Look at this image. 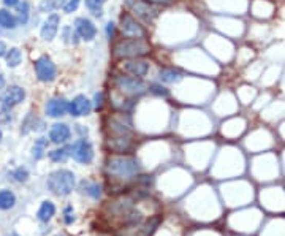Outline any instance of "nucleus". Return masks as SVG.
Returning a JSON list of instances; mask_svg holds the SVG:
<instances>
[{
  "label": "nucleus",
  "instance_id": "nucleus-40",
  "mask_svg": "<svg viewBox=\"0 0 285 236\" xmlns=\"http://www.w3.org/2000/svg\"><path fill=\"white\" fill-rule=\"evenodd\" d=\"M5 87V76L0 73V89H4Z\"/></svg>",
  "mask_w": 285,
  "mask_h": 236
},
{
  "label": "nucleus",
  "instance_id": "nucleus-39",
  "mask_svg": "<svg viewBox=\"0 0 285 236\" xmlns=\"http://www.w3.org/2000/svg\"><path fill=\"white\" fill-rule=\"evenodd\" d=\"M144 2H147V4H162V5H166V4L171 2V0H144Z\"/></svg>",
  "mask_w": 285,
  "mask_h": 236
},
{
  "label": "nucleus",
  "instance_id": "nucleus-12",
  "mask_svg": "<svg viewBox=\"0 0 285 236\" xmlns=\"http://www.w3.org/2000/svg\"><path fill=\"white\" fill-rule=\"evenodd\" d=\"M59 26H61V16L57 13H51L48 14V17L43 21V26L40 29V35L45 42H52L55 38L57 32H59Z\"/></svg>",
  "mask_w": 285,
  "mask_h": 236
},
{
  "label": "nucleus",
  "instance_id": "nucleus-31",
  "mask_svg": "<svg viewBox=\"0 0 285 236\" xmlns=\"http://www.w3.org/2000/svg\"><path fill=\"white\" fill-rule=\"evenodd\" d=\"M147 89H149V92L156 94L159 97H166L168 95V89L165 86H162V84H150Z\"/></svg>",
  "mask_w": 285,
  "mask_h": 236
},
{
  "label": "nucleus",
  "instance_id": "nucleus-30",
  "mask_svg": "<svg viewBox=\"0 0 285 236\" xmlns=\"http://www.w3.org/2000/svg\"><path fill=\"white\" fill-rule=\"evenodd\" d=\"M13 178L17 181V183H26V181L29 179V171H27V168H24V167L16 168V170L13 171Z\"/></svg>",
  "mask_w": 285,
  "mask_h": 236
},
{
  "label": "nucleus",
  "instance_id": "nucleus-22",
  "mask_svg": "<svg viewBox=\"0 0 285 236\" xmlns=\"http://www.w3.org/2000/svg\"><path fill=\"white\" fill-rule=\"evenodd\" d=\"M48 138H38V140H35V143H33V148H32V155H33V159L35 160H40L43 155H45V152H46V149H48Z\"/></svg>",
  "mask_w": 285,
  "mask_h": 236
},
{
  "label": "nucleus",
  "instance_id": "nucleus-32",
  "mask_svg": "<svg viewBox=\"0 0 285 236\" xmlns=\"http://www.w3.org/2000/svg\"><path fill=\"white\" fill-rule=\"evenodd\" d=\"M80 5H81V0H67V4L64 5V13H67V14H71V13H74L76 10L80 8Z\"/></svg>",
  "mask_w": 285,
  "mask_h": 236
},
{
  "label": "nucleus",
  "instance_id": "nucleus-17",
  "mask_svg": "<svg viewBox=\"0 0 285 236\" xmlns=\"http://www.w3.org/2000/svg\"><path fill=\"white\" fill-rule=\"evenodd\" d=\"M16 21L19 26H26L29 23V17H30V5L26 0H21L16 7Z\"/></svg>",
  "mask_w": 285,
  "mask_h": 236
},
{
  "label": "nucleus",
  "instance_id": "nucleus-23",
  "mask_svg": "<svg viewBox=\"0 0 285 236\" xmlns=\"http://www.w3.org/2000/svg\"><path fill=\"white\" fill-rule=\"evenodd\" d=\"M86 2V8L92 13V16L95 17H102L103 16V7L108 0H84Z\"/></svg>",
  "mask_w": 285,
  "mask_h": 236
},
{
  "label": "nucleus",
  "instance_id": "nucleus-18",
  "mask_svg": "<svg viewBox=\"0 0 285 236\" xmlns=\"http://www.w3.org/2000/svg\"><path fill=\"white\" fill-rule=\"evenodd\" d=\"M5 62L8 68H16L23 62V51L19 48H10L5 54Z\"/></svg>",
  "mask_w": 285,
  "mask_h": 236
},
{
  "label": "nucleus",
  "instance_id": "nucleus-13",
  "mask_svg": "<svg viewBox=\"0 0 285 236\" xmlns=\"http://www.w3.org/2000/svg\"><path fill=\"white\" fill-rule=\"evenodd\" d=\"M45 113L48 117H62L68 113V100L64 97H54L46 102Z\"/></svg>",
  "mask_w": 285,
  "mask_h": 236
},
{
  "label": "nucleus",
  "instance_id": "nucleus-21",
  "mask_svg": "<svg viewBox=\"0 0 285 236\" xmlns=\"http://www.w3.org/2000/svg\"><path fill=\"white\" fill-rule=\"evenodd\" d=\"M14 205H16V195L8 189L0 190V209L7 211L14 208Z\"/></svg>",
  "mask_w": 285,
  "mask_h": 236
},
{
  "label": "nucleus",
  "instance_id": "nucleus-42",
  "mask_svg": "<svg viewBox=\"0 0 285 236\" xmlns=\"http://www.w3.org/2000/svg\"><path fill=\"white\" fill-rule=\"evenodd\" d=\"M2 140H4V133H2V130H0V143H2Z\"/></svg>",
  "mask_w": 285,
  "mask_h": 236
},
{
  "label": "nucleus",
  "instance_id": "nucleus-41",
  "mask_svg": "<svg viewBox=\"0 0 285 236\" xmlns=\"http://www.w3.org/2000/svg\"><path fill=\"white\" fill-rule=\"evenodd\" d=\"M57 5H59V8H64V5L67 4V0H55Z\"/></svg>",
  "mask_w": 285,
  "mask_h": 236
},
{
  "label": "nucleus",
  "instance_id": "nucleus-20",
  "mask_svg": "<svg viewBox=\"0 0 285 236\" xmlns=\"http://www.w3.org/2000/svg\"><path fill=\"white\" fill-rule=\"evenodd\" d=\"M0 27H2V29H8V30H13V29L17 27L16 16L11 14L5 8H0Z\"/></svg>",
  "mask_w": 285,
  "mask_h": 236
},
{
  "label": "nucleus",
  "instance_id": "nucleus-9",
  "mask_svg": "<svg viewBox=\"0 0 285 236\" xmlns=\"http://www.w3.org/2000/svg\"><path fill=\"white\" fill-rule=\"evenodd\" d=\"M26 99V90L21 86H8L2 95H0V105L5 110H11V108L17 106L19 103H23Z\"/></svg>",
  "mask_w": 285,
  "mask_h": 236
},
{
  "label": "nucleus",
  "instance_id": "nucleus-16",
  "mask_svg": "<svg viewBox=\"0 0 285 236\" xmlns=\"http://www.w3.org/2000/svg\"><path fill=\"white\" fill-rule=\"evenodd\" d=\"M159 80L163 84H178L184 80V73L176 68H162L159 71Z\"/></svg>",
  "mask_w": 285,
  "mask_h": 236
},
{
  "label": "nucleus",
  "instance_id": "nucleus-37",
  "mask_svg": "<svg viewBox=\"0 0 285 236\" xmlns=\"http://www.w3.org/2000/svg\"><path fill=\"white\" fill-rule=\"evenodd\" d=\"M19 2H21V0H4V5L8 8H14Z\"/></svg>",
  "mask_w": 285,
  "mask_h": 236
},
{
  "label": "nucleus",
  "instance_id": "nucleus-24",
  "mask_svg": "<svg viewBox=\"0 0 285 236\" xmlns=\"http://www.w3.org/2000/svg\"><path fill=\"white\" fill-rule=\"evenodd\" d=\"M109 148L112 151H118V152H122L125 149L130 148V140L124 135H118V138H112L109 140Z\"/></svg>",
  "mask_w": 285,
  "mask_h": 236
},
{
  "label": "nucleus",
  "instance_id": "nucleus-26",
  "mask_svg": "<svg viewBox=\"0 0 285 236\" xmlns=\"http://www.w3.org/2000/svg\"><path fill=\"white\" fill-rule=\"evenodd\" d=\"M61 37L64 38V42L65 43H73V45H76L78 43V33L74 32V29L71 27V26H65L62 30H61Z\"/></svg>",
  "mask_w": 285,
  "mask_h": 236
},
{
  "label": "nucleus",
  "instance_id": "nucleus-15",
  "mask_svg": "<svg viewBox=\"0 0 285 236\" xmlns=\"http://www.w3.org/2000/svg\"><path fill=\"white\" fill-rule=\"evenodd\" d=\"M71 138L70 127L64 122H55L49 129V140L55 144H64Z\"/></svg>",
  "mask_w": 285,
  "mask_h": 236
},
{
  "label": "nucleus",
  "instance_id": "nucleus-11",
  "mask_svg": "<svg viewBox=\"0 0 285 236\" xmlns=\"http://www.w3.org/2000/svg\"><path fill=\"white\" fill-rule=\"evenodd\" d=\"M92 108H93L92 106V102L86 95H83V94L73 97V100L68 102V113H70L71 117H84V116H89L90 111H92Z\"/></svg>",
  "mask_w": 285,
  "mask_h": 236
},
{
  "label": "nucleus",
  "instance_id": "nucleus-2",
  "mask_svg": "<svg viewBox=\"0 0 285 236\" xmlns=\"http://www.w3.org/2000/svg\"><path fill=\"white\" fill-rule=\"evenodd\" d=\"M76 186L74 173L70 170H55L46 179V187L59 196L70 195Z\"/></svg>",
  "mask_w": 285,
  "mask_h": 236
},
{
  "label": "nucleus",
  "instance_id": "nucleus-29",
  "mask_svg": "<svg viewBox=\"0 0 285 236\" xmlns=\"http://www.w3.org/2000/svg\"><path fill=\"white\" fill-rule=\"evenodd\" d=\"M38 10L42 13H52L55 10H59V5H57L55 0H42L40 5H38Z\"/></svg>",
  "mask_w": 285,
  "mask_h": 236
},
{
  "label": "nucleus",
  "instance_id": "nucleus-28",
  "mask_svg": "<svg viewBox=\"0 0 285 236\" xmlns=\"http://www.w3.org/2000/svg\"><path fill=\"white\" fill-rule=\"evenodd\" d=\"M84 192L89 196L95 198V200H99L102 196V187L97 183H87V184H84Z\"/></svg>",
  "mask_w": 285,
  "mask_h": 236
},
{
  "label": "nucleus",
  "instance_id": "nucleus-1",
  "mask_svg": "<svg viewBox=\"0 0 285 236\" xmlns=\"http://www.w3.org/2000/svg\"><path fill=\"white\" fill-rule=\"evenodd\" d=\"M150 52V46L144 38H135L127 37L124 40H119L112 48L114 57L118 59H140L143 56H147Z\"/></svg>",
  "mask_w": 285,
  "mask_h": 236
},
{
  "label": "nucleus",
  "instance_id": "nucleus-5",
  "mask_svg": "<svg viewBox=\"0 0 285 236\" xmlns=\"http://www.w3.org/2000/svg\"><path fill=\"white\" fill-rule=\"evenodd\" d=\"M33 70L38 81L42 83H52L57 76V67L48 56H40L33 62Z\"/></svg>",
  "mask_w": 285,
  "mask_h": 236
},
{
  "label": "nucleus",
  "instance_id": "nucleus-34",
  "mask_svg": "<svg viewBox=\"0 0 285 236\" xmlns=\"http://www.w3.org/2000/svg\"><path fill=\"white\" fill-rule=\"evenodd\" d=\"M105 32H106V37L111 40V38H114V33H116V24H114L112 21H109V23H106V26H105Z\"/></svg>",
  "mask_w": 285,
  "mask_h": 236
},
{
  "label": "nucleus",
  "instance_id": "nucleus-19",
  "mask_svg": "<svg viewBox=\"0 0 285 236\" xmlns=\"http://www.w3.org/2000/svg\"><path fill=\"white\" fill-rule=\"evenodd\" d=\"M55 214V206H54V203L52 202H43L42 203V206H40V209H38V212H36V217H38V221L40 222H49L51 219H52V215Z\"/></svg>",
  "mask_w": 285,
  "mask_h": 236
},
{
  "label": "nucleus",
  "instance_id": "nucleus-33",
  "mask_svg": "<svg viewBox=\"0 0 285 236\" xmlns=\"http://www.w3.org/2000/svg\"><path fill=\"white\" fill-rule=\"evenodd\" d=\"M92 106L95 108V110H102V106H103V92H97L93 95Z\"/></svg>",
  "mask_w": 285,
  "mask_h": 236
},
{
  "label": "nucleus",
  "instance_id": "nucleus-36",
  "mask_svg": "<svg viewBox=\"0 0 285 236\" xmlns=\"http://www.w3.org/2000/svg\"><path fill=\"white\" fill-rule=\"evenodd\" d=\"M64 215H65V222H67V224H73V221H74L73 206H67V208L64 209Z\"/></svg>",
  "mask_w": 285,
  "mask_h": 236
},
{
  "label": "nucleus",
  "instance_id": "nucleus-8",
  "mask_svg": "<svg viewBox=\"0 0 285 236\" xmlns=\"http://www.w3.org/2000/svg\"><path fill=\"white\" fill-rule=\"evenodd\" d=\"M121 30L125 37H135V38H144L146 37V30L144 27L133 17L130 13H122L121 19H119Z\"/></svg>",
  "mask_w": 285,
  "mask_h": 236
},
{
  "label": "nucleus",
  "instance_id": "nucleus-43",
  "mask_svg": "<svg viewBox=\"0 0 285 236\" xmlns=\"http://www.w3.org/2000/svg\"><path fill=\"white\" fill-rule=\"evenodd\" d=\"M55 236H64V234H55Z\"/></svg>",
  "mask_w": 285,
  "mask_h": 236
},
{
  "label": "nucleus",
  "instance_id": "nucleus-14",
  "mask_svg": "<svg viewBox=\"0 0 285 236\" xmlns=\"http://www.w3.org/2000/svg\"><path fill=\"white\" fill-rule=\"evenodd\" d=\"M149 62L143 61V59H127L122 64V68L125 73H128L130 76H135V78H143L147 75L149 71Z\"/></svg>",
  "mask_w": 285,
  "mask_h": 236
},
{
  "label": "nucleus",
  "instance_id": "nucleus-7",
  "mask_svg": "<svg viewBox=\"0 0 285 236\" xmlns=\"http://www.w3.org/2000/svg\"><path fill=\"white\" fill-rule=\"evenodd\" d=\"M125 7L138 17L144 21H152L159 14V10L156 7H152V4H147L144 0H124Z\"/></svg>",
  "mask_w": 285,
  "mask_h": 236
},
{
  "label": "nucleus",
  "instance_id": "nucleus-6",
  "mask_svg": "<svg viewBox=\"0 0 285 236\" xmlns=\"http://www.w3.org/2000/svg\"><path fill=\"white\" fill-rule=\"evenodd\" d=\"M70 154L76 162L83 163V165H89L93 160V148H92L90 141H87L86 138L76 140L70 146Z\"/></svg>",
  "mask_w": 285,
  "mask_h": 236
},
{
  "label": "nucleus",
  "instance_id": "nucleus-38",
  "mask_svg": "<svg viewBox=\"0 0 285 236\" xmlns=\"http://www.w3.org/2000/svg\"><path fill=\"white\" fill-rule=\"evenodd\" d=\"M7 51H8V48H7L5 42H0V57H5Z\"/></svg>",
  "mask_w": 285,
  "mask_h": 236
},
{
  "label": "nucleus",
  "instance_id": "nucleus-25",
  "mask_svg": "<svg viewBox=\"0 0 285 236\" xmlns=\"http://www.w3.org/2000/svg\"><path fill=\"white\" fill-rule=\"evenodd\" d=\"M70 146H65V148H57L54 151L49 152V159L55 163H64L67 162V159L70 157Z\"/></svg>",
  "mask_w": 285,
  "mask_h": 236
},
{
  "label": "nucleus",
  "instance_id": "nucleus-10",
  "mask_svg": "<svg viewBox=\"0 0 285 236\" xmlns=\"http://www.w3.org/2000/svg\"><path fill=\"white\" fill-rule=\"evenodd\" d=\"M73 29L83 42L89 43V42H93L95 37H97V27H95L93 21L89 19V17H84V16L76 17L73 23Z\"/></svg>",
  "mask_w": 285,
  "mask_h": 236
},
{
  "label": "nucleus",
  "instance_id": "nucleus-27",
  "mask_svg": "<svg viewBox=\"0 0 285 236\" xmlns=\"http://www.w3.org/2000/svg\"><path fill=\"white\" fill-rule=\"evenodd\" d=\"M36 122H38V119L36 117H33L32 114H29L26 119H24V122H23V127H21V133H29V132H32V130H40L36 127Z\"/></svg>",
  "mask_w": 285,
  "mask_h": 236
},
{
  "label": "nucleus",
  "instance_id": "nucleus-3",
  "mask_svg": "<svg viewBox=\"0 0 285 236\" xmlns=\"http://www.w3.org/2000/svg\"><path fill=\"white\" fill-rule=\"evenodd\" d=\"M106 168L111 174L121 178H131L140 171L138 162L130 157H112L108 160Z\"/></svg>",
  "mask_w": 285,
  "mask_h": 236
},
{
  "label": "nucleus",
  "instance_id": "nucleus-35",
  "mask_svg": "<svg viewBox=\"0 0 285 236\" xmlns=\"http://www.w3.org/2000/svg\"><path fill=\"white\" fill-rule=\"evenodd\" d=\"M0 121H2L4 124H10L13 121L11 111L10 110H5V108H2V111H0Z\"/></svg>",
  "mask_w": 285,
  "mask_h": 236
},
{
  "label": "nucleus",
  "instance_id": "nucleus-4",
  "mask_svg": "<svg viewBox=\"0 0 285 236\" xmlns=\"http://www.w3.org/2000/svg\"><path fill=\"white\" fill-rule=\"evenodd\" d=\"M114 84L116 87L121 90V92L131 95V97H137L141 95L147 90V86L144 84L143 78H135V76H118L114 80Z\"/></svg>",
  "mask_w": 285,
  "mask_h": 236
}]
</instances>
